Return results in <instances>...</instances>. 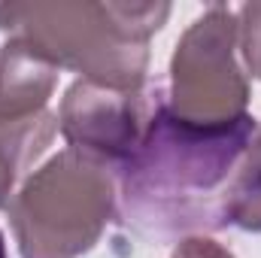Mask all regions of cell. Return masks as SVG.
<instances>
[{
    "label": "cell",
    "mask_w": 261,
    "mask_h": 258,
    "mask_svg": "<svg viewBox=\"0 0 261 258\" xmlns=\"http://www.w3.org/2000/svg\"><path fill=\"white\" fill-rule=\"evenodd\" d=\"M255 140L249 116L228 125L179 119L155 85L152 110L134 146L116 164V210L140 237H179L231 225L234 186Z\"/></svg>",
    "instance_id": "6da1fadb"
},
{
    "label": "cell",
    "mask_w": 261,
    "mask_h": 258,
    "mask_svg": "<svg viewBox=\"0 0 261 258\" xmlns=\"http://www.w3.org/2000/svg\"><path fill=\"white\" fill-rule=\"evenodd\" d=\"M167 15V3H0V28L15 31L46 61L122 91L140 88L146 40Z\"/></svg>",
    "instance_id": "7a4b0ae2"
},
{
    "label": "cell",
    "mask_w": 261,
    "mask_h": 258,
    "mask_svg": "<svg viewBox=\"0 0 261 258\" xmlns=\"http://www.w3.org/2000/svg\"><path fill=\"white\" fill-rule=\"evenodd\" d=\"M110 210L100 161L70 149L24 186L9 213L24 258H76L91 249Z\"/></svg>",
    "instance_id": "3957f363"
},
{
    "label": "cell",
    "mask_w": 261,
    "mask_h": 258,
    "mask_svg": "<svg viewBox=\"0 0 261 258\" xmlns=\"http://www.w3.org/2000/svg\"><path fill=\"white\" fill-rule=\"evenodd\" d=\"M237 15L213 3L197 15L173 55L170 110L195 125H228L246 116V79L234 61Z\"/></svg>",
    "instance_id": "277c9868"
},
{
    "label": "cell",
    "mask_w": 261,
    "mask_h": 258,
    "mask_svg": "<svg viewBox=\"0 0 261 258\" xmlns=\"http://www.w3.org/2000/svg\"><path fill=\"white\" fill-rule=\"evenodd\" d=\"M155 85L119 91L97 82H76L67 91L61 128L76 152L97 161H122L152 110Z\"/></svg>",
    "instance_id": "5b68a950"
},
{
    "label": "cell",
    "mask_w": 261,
    "mask_h": 258,
    "mask_svg": "<svg viewBox=\"0 0 261 258\" xmlns=\"http://www.w3.org/2000/svg\"><path fill=\"white\" fill-rule=\"evenodd\" d=\"M55 85V64L31 43L12 37L0 46V122H21L43 113Z\"/></svg>",
    "instance_id": "8992f818"
},
{
    "label": "cell",
    "mask_w": 261,
    "mask_h": 258,
    "mask_svg": "<svg viewBox=\"0 0 261 258\" xmlns=\"http://www.w3.org/2000/svg\"><path fill=\"white\" fill-rule=\"evenodd\" d=\"M55 134V119L37 113L21 122H0V207H9V189L15 176L46 149Z\"/></svg>",
    "instance_id": "52a82bcc"
},
{
    "label": "cell",
    "mask_w": 261,
    "mask_h": 258,
    "mask_svg": "<svg viewBox=\"0 0 261 258\" xmlns=\"http://www.w3.org/2000/svg\"><path fill=\"white\" fill-rule=\"evenodd\" d=\"M231 225H240L246 231H261V131L243 158V167L234 186Z\"/></svg>",
    "instance_id": "ba28073f"
},
{
    "label": "cell",
    "mask_w": 261,
    "mask_h": 258,
    "mask_svg": "<svg viewBox=\"0 0 261 258\" xmlns=\"http://www.w3.org/2000/svg\"><path fill=\"white\" fill-rule=\"evenodd\" d=\"M240 24V46L249 70L261 79V3H246L237 12Z\"/></svg>",
    "instance_id": "9c48e42d"
},
{
    "label": "cell",
    "mask_w": 261,
    "mask_h": 258,
    "mask_svg": "<svg viewBox=\"0 0 261 258\" xmlns=\"http://www.w3.org/2000/svg\"><path fill=\"white\" fill-rule=\"evenodd\" d=\"M173 258H234V255L225 252L222 246L210 243V240H189Z\"/></svg>",
    "instance_id": "30bf717a"
},
{
    "label": "cell",
    "mask_w": 261,
    "mask_h": 258,
    "mask_svg": "<svg viewBox=\"0 0 261 258\" xmlns=\"http://www.w3.org/2000/svg\"><path fill=\"white\" fill-rule=\"evenodd\" d=\"M0 258H6V240H3V234H0Z\"/></svg>",
    "instance_id": "8fae6325"
}]
</instances>
